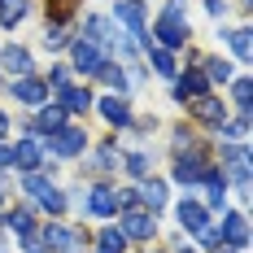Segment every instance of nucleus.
<instances>
[{
    "label": "nucleus",
    "instance_id": "f257e3e1",
    "mask_svg": "<svg viewBox=\"0 0 253 253\" xmlns=\"http://www.w3.org/2000/svg\"><path fill=\"white\" fill-rule=\"evenodd\" d=\"M153 35H157V44L170 52V48H183L188 44V35H192V26H188V18H183V4H166L162 13H157V22H153Z\"/></svg>",
    "mask_w": 253,
    "mask_h": 253
},
{
    "label": "nucleus",
    "instance_id": "f03ea898",
    "mask_svg": "<svg viewBox=\"0 0 253 253\" xmlns=\"http://www.w3.org/2000/svg\"><path fill=\"white\" fill-rule=\"evenodd\" d=\"M48 149H52V157H79L87 149V131L83 126H57L48 135Z\"/></svg>",
    "mask_w": 253,
    "mask_h": 253
},
{
    "label": "nucleus",
    "instance_id": "7ed1b4c3",
    "mask_svg": "<svg viewBox=\"0 0 253 253\" xmlns=\"http://www.w3.org/2000/svg\"><path fill=\"white\" fill-rule=\"evenodd\" d=\"M205 170H210V166H205L201 149H192V153H179V157H175V179L183 183V188H197V183L205 179Z\"/></svg>",
    "mask_w": 253,
    "mask_h": 253
},
{
    "label": "nucleus",
    "instance_id": "20e7f679",
    "mask_svg": "<svg viewBox=\"0 0 253 253\" xmlns=\"http://www.w3.org/2000/svg\"><path fill=\"white\" fill-rule=\"evenodd\" d=\"M9 92H13V101H22V105H44L48 101V83H44V79H31V75L13 79Z\"/></svg>",
    "mask_w": 253,
    "mask_h": 253
},
{
    "label": "nucleus",
    "instance_id": "39448f33",
    "mask_svg": "<svg viewBox=\"0 0 253 253\" xmlns=\"http://www.w3.org/2000/svg\"><path fill=\"white\" fill-rule=\"evenodd\" d=\"M118 231H123L126 240H153V236H157V218H153V214H144V210H131Z\"/></svg>",
    "mask_w": 253,
    "mask_h": 253
},
{
    "label": "nucleus",
    "instance_id": "423d86ee",
    "mask_svg": "<svg viewBox=\"0 0 253 253\" xmlns=\"http://www.w3.org/2000/svg\"><path fill=\"white\" fill-rule=\"evenodd\" d=\"M75 70H83V75H101V70H105L101 44H92V40H75Z\"/></svg>",
    "mask_w": 253,
    "mask_h": 253
},
{
    "label": "nucleus",
    "instance_id": "0eeeda50",
    "mask_svg": "<svg viewBox=\"0 0 253 253\" xmlns=\"http://www.w3.org/2000/svg\"><path fill=\"white\" fill-rule=\"evenodd\" d=\"M40 240H44V249H57V253H70L83 240V231H70V227H61V223H48V227L40 231Z\"/></svg>",
    "mask_w": 253,
    "mask_h": 253
},
{
    "label": "nucleus",
    "instance_id": "6e6552de",
    "mask_svg": "<svg viewBox=\"0 0 253 253\" xmlns=\"http://www.w3.org/2000/svg\"><path fill=\"white\" fill-rule=\"evenodd\" d=\"M218 240L231 245V249H245V245H249V218H245V214H227L223 227H218Z\"/></svg>",
    "mask_w": 253,
    "mask_h": 253
},
{
    "label": "nucleus",
    "instance_id": "1a4fd4ad",
    "mask_svg": "<svg viewBox=\"0 0 253 253\" xmlns=\"http://www.w3.org/2000/svg\"><path fill=\"white\" fill-rule=\"evenodd\" d=\"M114 22H123L131 35H144V4L140 0H118L114 4Z\"/></svg>",
    "mask_w": 253,
    "mask_h": 253
},
{
    "label": "nucleus",
    "instance_id": "9d476101",
    "mask_svg": "<svg viewBox=\"0 0 253 253\" xmlns=\"http://www.w3.org/2000/svg\"><path fill=\"white\" fill-rule=\"evenodd\" d=\"M179 227L192 231V236H197V231H205V227H210V210H205V205H197V201H183V205H179Z\"/></svg>",
    "mask_w": 253,
    "mask_h": 253
},
{
    "label": "nucleus",
    "instance_id": "9b49d317",
    "mask_svg": "<svg viewBox=\"0 0 253 253\" xmlns=\"http://www.w3.org/2000/svg\"><path fill=\"white\" fill-rule=\"evenodd\" d=\"M114 205H118V192H114V188H105V183H96V188L87 192V210H92L96 218H109V214H114Z\"/></svg>",
    "mask_w": 253,
    "mask_h": 253
},
{
    "label": "nucleus",
    "instance_id": "f8f14e48",
    "mask_svg": "<svg viewBox=\"0 0 253 253\" xmlns=\"http://www.w3.org/2000/svg\"><path fill=\"white\" fill-rule=\"evenodd\" d=\"M205 87V75H175V101H201Z\"/></svg>",
    "mask_w": 253,
    "mask_h": 253
},
{
    "label": "nucleus",
    "instance_id": "ddd939ff",
    "mask_svg": "<svg viewBox=\"0 0 253 253\" xmlns=\"http://www.w3.org/2000/svg\"><path fill=\"white\" fill-rule=\"evenodd\" d=\"M96 109H101V118L109 126H131V109H126V101H118V96H105Z\"/></svg>",
    "mask_w": 253,
    "mask_h": 253
},
{
    "label": "nucleus",
    "instance_id": "4468645a",
    "mask_svg": "<svg viewBox=\"0 0 253 253\" xmlns=\"http://www.w3.org/2000/svg\"><path fill=\"white\" fill-rule=\"evenodd\" d=\"M197 118H201L205 126H223L227 123V105L214 101V96H201V101H197Z\"/></svg>",
    "mask_w": 253,
    "mask_h": 253
},
{
    "label": "nucleus",
    "instance_id": "2eb2a0df",
    "mask_svg": "<svg viewBox=\"0 0 253 253\" xmlns=\"http://www.w3.org/2000/svg\"><path fill=\"white\" fill-rule=\"evenodd\" d=\"M92 109V92L87 87H66L61 92V114H87Z\"/></svg>",
    "mask_w": 253,
    "mask_h": 253
},
{
    "label": "nucleus",
    "instance_id": "dca6fc26",
    "mask_svg": "<svg viewBox=\"0 0 253 253\" xmlns=\"http://www.w3.org/2000/svg\"><path fill=\"white\" fill-rule=\"evenodd\" d=\"M0 61H4V70H9V75H31V52L18 48V44H9V48L0 52Z\"/></svg>",
    "mask_w": 253,
    "mask_h": 253
},
{
    "label": "nucleus",
    "instance_id": "f3484780",
    "mask_svg": "<svg viewBox=\"0 0 253 253\" xmlns=\"http://www.w3.org/2000/svg\"><path fill=\"white\" fill-rule=\"evenodd\" d=\"M40 162H44V153L35 140H22L18 149H13V166H22V170H40Z\"/></svg>",
    "mask_w": 253,
    "mask_h": 253
},
{
    "label": "nucleus",
    "instance_id": "a211bd4d",
    "mask_svg": "<svg viewBox=\"0 0 253 253\" xmlns=\"http://www.w3.org/2000/svg\"><path fill=\"white\" fill-rule=\"evenodd\" d=\"M140 201L149 205V210H162L166 205V183L162 179H140Z\"/></svg>",
    "mask_w": 253,
    "mask_h": 253
},
{
    "label": "nucleus",
    "instance_id": "6ab92c4d",
    "mask_svg": "<svg viewBox=\"0 0 253 253\" xmlns=\"http://www.w3.org/2000/svg\"><path fill=\"white\" fill-rule=\"evenodd\" d=\"M57 126H66L61 105H40V118L31 123V131H57Z\"/></svg>",
    "mask_w": 253,
    "mask_h": 253
},
{
    "label": "nucleus",
    "instance_id": "aec40b11",
    "mask_svg": "<svg viewBox=\"0 0 253 253\" xmlns=\"http://www.w3.org/2000/svg\"><path fill=\"white\" fill-rule=\"evenodd\" d=\"M96 253H126V236L118 227H101V236H96Z\"/></svg>",
    "mask_w": 253,
    "mask_h": 253
},
{
    "label": "nucleus",
    "instance_id": "412c9836",
    "mask_svg": "<svg viewBox=\"0 0 253 253\" xmlns=\"http://www.w3.org/2000/svg\"><path fill=\"white\" fill-rule=\"evenodd\" d=\"M149 66L157 70V75H166V79H175V75H179V70H175V57H170L166 48H149Z\"/></svg>",
    "mask_w": 253,
    "mask_h": 253
},
{
    "label": "nucleus",
    "instance_id": "4be33fe9",
    "mask_svg": "<svg viewBox=\"0 0 253 253\" xmlns=\"http://www.w3.org/2000/svg\"><path fill=\"white\" fill-rule=\"evenodd\" d=\"M26 18V0H0V22L4 26H18Z\"/></svg>",
    "mask_w": 253,
    "mask_h": 253
},
{
    "label": "nucleus",
    "instance_id": "5701e85b",
    "mask_svg": "<svg viewBox=\"0 0 253 253\" xmlns=\"http://www.w3.org/2000/svg\"><path fill=\"white\" fill-rule=\"evenodd\" d=\"M22 188H26V197H35V201H44V197L52 192V179H44V175H35V170H31Z\"/></svg>",
    "mask_w": 253,
    "mask_h": 253
},
{
    "label": "nucleus",
    "instance_id": "b1692460",
    "mask_svg": "<svg viewBox=\"0 0 253 253\" xmlns=\"http://www.w3.org/2000/svg\"><path fill=\"white\" fill-rule=\"evenodd\" d=\"M205 70H210L205 83H223V87H227L231 79H236V75H231V66H227V61H218V57H210V61H205Z\"/></svg>",
    "mask_w": 253,
    "mask_h": 253
},
{
    "label": "nucleus",
    "instance_id": "393cba45",
    "mask_svg": "<svg viewBox=\"0 0 253 253\" xmlns=\"http://www.w3.org/2000/svg\"><path fill=\"white\" fill-rule=\"evenodd\" d=\"M223 40L231 44V52H236L240 61H249V31H245V26H240V31H227Z\"/></svg>",
    "mask_w": 253,
    "mask_h": 253
},
{
    "label": "nucleus",
    "instance_id": "a878e982",
    "mask_svg": "<svg viewBox=\"0 0 253 253\" xmlns=\"http://www.w3.org/2000/svg\"><path fill=\"white\" fill-rule=\"evenodd\" d=\"M231 92H236V105H240V114L249 118V92H253V83H249L245 75H236V79H231Z\"/></svg>",
    "mask_w": 253,
    "mask_h": 253
},
{
    "label": "nucleus",
    "instance_id": "bb28decb",
    "mask_svg": "<svg viewBox=\"0 0 253 253\" xmlns=\"http://www.w3.org/2000/svg\"><path fill=\"white\" fill-rule=\"evenodd\" d=\"M4 227L18 231V236H26V231H31V210H13V214H4Z\"/></svg>",
    "mask_w": 253,
    "mask_h": 253
},
{
    "label": "nucleus",
    "instance_id": "cd10ccee",
    "mask_svg": "<svg viewBox=\"0 0 253 253\" xmlns=\"http://www.w3.org/2000/svg\"><path fill=\"white\" fill-rule=\"evenodd\" d=\"M149 166H153V157H149V153H131V157H126V170H131L135 179H144V175H149Z\"/></svg>",
    "mask_w": 253,
    "mask_h": 253
},
{
    "label": "nucleus",
    "instance_id": "c85d7f7f",
    "mask_svg": "<svg viewBox=\"0 0 253 253\" xmlns=\"http://www.w3.org/2000/svg\"><path fill=\"white\" fill-rule=\"evenodd\" d=\"M44 83H52L57 92H66V87H70V66H57V70H52V75L44 79Z\"/></svg>",
    "mask_w": 253,
    "mask_h": 253
},
{
    "label": "nucleus",
    "instance_id": "c756f323",
    "mask_svg": "<svg viewBox=\"0 0 253 253\" xmlns=\"http://www.w3.org/2000/svg\"><path fill=\"white\" fill-rule=\"evenodd\" d=\"M40 205H44L48 214H61V210H66V197H61V192L52 188V192H48V197H44V201H40Z\"/></svg>",
    "mask_w": 253,
    "mask_h": 253
},
{
    "label": "nucleus",
    "instance_id": "7c9ffc66",
    "mask_svg": "<svg viewBox=\"0 0 253 253\" xmlns=\"http://www.w3.org/2000/svg\"><path fill=\"white\" fill-rule=\"evenodd\" d=\"M44 48H48V52H57V48H66V35H61V31H57V26H52V31H44Z\"/></svg>",
    "mask_w": 253,
    "mask_h": 253
},
{
    "label": "nucleus",
    "instance_id": "2f4dec72",
    "mask_svg": "<svg viewBox=\"0 0 253 253\" xmlns=\"http://www.w3.org/2000/svg\"><path fill=\"white\" fill-rule=\"evenodd\" d=\"M22 249L26 253H44V240H40L35 231H26V236H22Z\"/></svg>",
    "mask_w": 253,
    "mask_h": 253
},
{
    "label": "nucleus",
    "instance_id": "473e14b6",
    "mask_svg": "<svg viewBox=\"0 0 253 253\" xmlns=\"http://www.w3.org/2000/svg\"><path fill=\"white\" fill-rule=\"evenodd\" d=\"M205 13H210V18H223V13H227V0H205Z\"/></svg>",
    "mask_w": 253,
    "mask_h": 253
},
{
    "label": "nucleus",
    "instance_id": "72a5a7b5",
    "mask_svg": "<svg viewBox=\"0 0 253 253\" xmlns=\"http://www.w3.org/2000/svg\"><path fill=\"white\" fill-rule=\"evenodd\" d=\"M9 166H13V149H9V144H0V170H9Z\"/></svg>",
    "mask_w": 253,
    "mask_h": 253
},
{
    "label": "nucleus",
    "instance_id": "f704fd0d",
    "mask_svg": "<svg viewBox=\"0 0 253 253\" xmlns=\"http://www.w3.org/2000/svg\"><path fill=\"white\" fill-rule=\"evenodd\" d=\"M4 131H9V114H0V135H4Z\"/></svg>",
    "mask_w": 253,
    "mask_h": 253
},
{
    "label": "nucleus",
    "instance_id": "c9c22d12",
    "mask_svg": "<svg viewBox=\"0 0 253 253\" xmlns=\"http://www.w3.org/2000/svg\"><path fill=\"white\" fill-rule=\"evenodd\" d=\"M175 253H197V249H183V245H179V249H175Z\"/></svg>",
    "mask_w": 253,
    "mask_h": 253
},
{
    "label": "nucleus",
    "instance_id": "e433bc0d",
    "mask_svg": "<svg viewBox=\"0 0 253 253\" xmlns=\"http://www.w3.org/2000/svg\"><path fill=\"white\" fill-rule=\"evenodd\" d=\"M0 205H4V192H0Z\"/></svg>",
    "mask_w": 253,
    "mask_h": 253
}]
</instances>
